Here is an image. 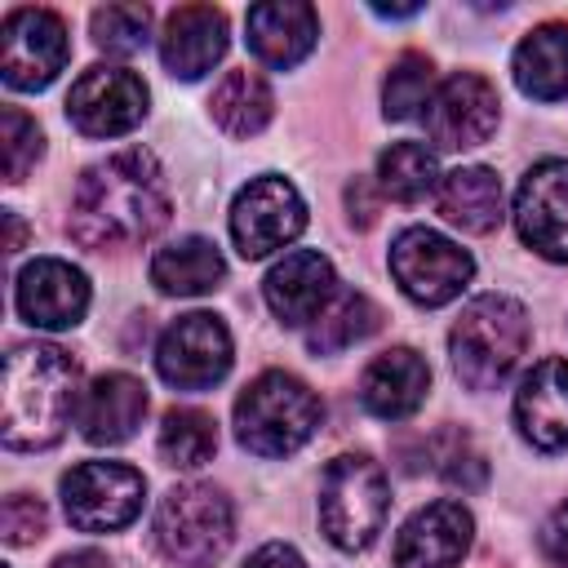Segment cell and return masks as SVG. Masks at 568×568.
I'll return each instance as SVG.
<instances>
[{"label": "cell", "instance_id": "obj_9", "mask_svg": "<svg viewBox=\"0 0 568 568\" xmlns=\"http://www.w3.org/2000/svg\"><path fill=\"white\" fill-rule=\"evenodd\" d=\"M142 497L146 479L124 462H80L62 475V510L80 532H115L133 524Z\"/></svg>", "mask_w": 568, "mask_h": 568}, {"label": "cell", "instance_id": "obj_5", "mask_svg": "<svg viewBox=\"0 0 568 568\" xmlns=\"http://www.w3.org/2000/svg\"><path fill=\"white\" fill-rule=\"evenodd\" d=\"M155 550L178 568H209L235 537V506L217 484H178L160 497L151 519Z\"/></svg>", "mask_w": 568, "mask_h": 568}, {"label": "cell", "instance_id": "obj_20", "mask_svg": "<svg viewBox=\"0 0 568 568\" xmlns=\"http://www.w3.org/2000/svg\"><path fill=\"white\" fill-rule=\"evenodd\" d=\"M430 390V368L413 346H390L368 359L359 377V404L382 422H404L422 408Z\"/></svg>", "mask_w": 568, "mask_h": 568}, {"label": "cell", "instance_id": "obj_24", "mask_svg": "<svg viewBox=\"0 0 568 568\" xmlns=\"http://www.w3.org/2000/svg\"><path fill=\"white\" fill-rule=\"evenodd\" d=\"M222 280H226V262H222L217 244L204 235H182V240L155 248V257H151V284L169 297L213 293Z\"/></svg>", "mask_w": 568, "mask_h": 568}, {"label": "cell", "instance_id": "obj_21", "mask_svg": "<svg viewBox=\"0 0 568 568\" xmlns=\"http://www.w3.org/2000/svg\"><path fill=\"white\" fill-rule=\"evenodd\" d=\"M248 49L266 67H297L320 40V13L306 0H266L253 4L248 18Z\"/></svg>", "mask_w": 568, "mask_h": 568}, {"label": "cell", "instance_id": "obj_27", "mask_svg": "<svg viewBox=\"0 0 568 568\" xmlns=\"http://www.w3.org/2000/svg\"><path fill=\"white\" fill-rule=\"evenodd\" d=\"M377 186H382V195H390L399 204H417L430 191H439L435 146H426V142H390L377 155Z\"/></svg>", "mask_w": 568, "mask_h": 568}, {"label": "cell", "instance_id": "obj_33", "mask_svg": "<svg viewBox=\"0 0 568 568\" xmlns=\"http://www.w3.org/2000/svg\"><path fill=\"white\" fill-rule=\"evenodd\" d=\"M49 528V515H44V501L40 497H27V493H13L4 506H0V532L9 546H31L40 541Z\"/></svg>", "mask_w": 568, "mask_h": 568}, {"label": "cell", "instance_id": "obj_38", "mask_svg": "<svg viewBox=\"0 0 568 568\" xmlns=\"http://www.w3.org/2000/svg\"><path fill=\"white\" fill-rule=\"evenodd\" d=\"M53 568H106V555L102 550H71V555H58Z\"/></svg>", "mask_w": 568, "mask_h": 568}, {"label": "cell", "instance_id": "obj_18", "mask_svg": "<svg viewBox=\"0 0 568 568\" xmlns=\"http://www.w3.org/2000/svg\"><path fill=\"white\" fill-rule=\"evenodd\" d=\"M231 44L226 13L213 4H182L164 18L160 31V62L173 80H200L209 75Z\"/></svg>", "mask_w": 568, "mask_h": 568}, {"label": "cell", "instance_id": "obj_29", "mask_svg": "<svg viewBox=\"0 0 568 568\" xmlns=\"http://www.w3.org/2000/svg\"><path fill=\"white\" fill-rule=\"evenodd\" d=\"M164 466L173 470H195L217 453V422L204 408H169L160 422V439H155Z\"/></svg>", "mask_w": 568, "mask_h": 568}, {"label": "cell", "instance_id": "obj_25", "mask_svg": "<svg viewBox=\"0 0 568 568\" xmlns=\"http://www.w3.org/2000/svg\"><path fill=\"white\" fill-rule=\"evenodd\" d=\"M515 84L519 93L537 98V102H555L568 93V22H541L532 27L515 58H510Z\"/></svg>", "mask_w": 568, "mask_h": 568}, {"label": "cell", "instance_id": "obj_26", "mask_svg": "<svg viewBox=\"0 0 568 568\" xmlns=\"http://www.w3.org/2000/svg\"><path fill=\"white\" fill-rule=\"evenodd\" d=\"M209 115L217 120L222 133H231V138H253V133H262V129L271 124V115H275V93H271V84H266L257 71L240 67V71H226V75L217 80V89H213V98H209Z\"/></svg>", "mask_w": 568, "mask_h": 568}, {"label": "cell", "instance_id": "obj_1", "mask_svg": "<svg viewBox=\"0 0 568 568\" xmlns=\"http://www.w3.org/2000/svg\"><path fill=\"white\" fill-rule=\"evenodd\" d=\"M169 222V182L151 151L124 146L89 164L71 191L67 231L93 253L138 248Z\"/></svg>", "mask_w": 568, "mask_h": 568}, {"label": "cell", "instance_id": "obj_40", "mask_svg": "<svg viewBox=\"0 0 568 568\" xmlns=\"http://www.w3.org/2000/svg\"><path fill=\"white\" fill-rule=\"evenodd\" d=\"M4 222H9V253H18L22 248V222H18L13 209H4Z\"/></svg>", "mask_w": 568, "mask_h": 568}, {"label": "cell", "instance_id": "obj_7", "mask_svg": "<svg viewBox=\"0 0 568 568\" xmlns=\"http://www.w3.org/2000/svg\"><path fill=\"white\" fill-rule=\"evenodd\" d=\"M71 58V36L62 13L40 9V4H22L9 9L0 22V75L9 89L36 93L49 89L58 80V71Z\"/></svg>", "mask_w": 568, "mask_h": 568}, {"label": "cell", "instance_id": "obj_8", "mask_svg": "<svg viewBox=\"0 0 568 568\" xmlns=\"http://www.w3.org/2000/svg\"><path fill=\"white\" fill-rule=\"evenodd\" d=\"M390 275L417 306H448L475 275V257L430 226H408L390 244Z\"/></svg>", "mask_w": 568, "mask_h": 568}, {"label": "cell", "instance_id": "obj_30", "mask_svg": "<svg viewBox=\"0 0 568 568\" xmlns=\"http://www.w3.org/2000/svg\"><path fill=\"white\" fill-rule=\"evenodd\" d=\"M435 62L417 49L399 53L386 71V84H382V111L386 120H413L426 111V102L435 98Z\"/></svg>", "mask_w": 568, "mask_h": 568}, {"label": "cell", "instance_id": "obj_31", "mask_svg": "<svg viewBox=\"0 0 568 568\" xmlns=\"http://www.w3.org/2000/svg\"><path fill=\"white\" fill-rule=\"evenodd\" d=\"M89 27H93V44L102 53L133 58L151 40V9L146 4H102V9H93Z\"/></svg>", "mask_w": 568, "mask_h": 568}, {"label": "cell", "instance_id": "obj_3", "mask_svg": "<svg viewBox=\"0 0 568 568\" xmlns=\"http://www.w3.org/2000/svg\"><path fill=\"white\" fill-rule=\"evenodd\" d=\"M528 351V311L506 293L470 297L448 333L453 373L470 390H497Z\"/></svg>", "mask_w": 568, "mask_h": 568}, {"label": "cell", "instance_id": "obj_16", "mask_svg": "<svg viewBox=\"0 0 568 568\" xmlns=\"http://www.w3.org/2000/svg\"><path fill=\"white\" fill-rule=\"evenodd\" d=\"M262 293H266V306L280 324H288V328L306 324L311 328L324 315V306L337 297V275L320 248H293L266 271Z\"/></svg>", "mask_w": 568, "mask_h": 568}, {"label": "cell", "instance_id": "obj_12", "mask_svg": "<svg viewBox=\"0 0 568 568\" xmlns=\"http://www.w3.org/2000/svg\"><path fill=\"white\" fill-rule=\"evenodd\" d=\"M422 120H426V138L439 151H470L497 133L501 98L493 80H484L479 71H453L426 102Z\"/></svg>", "mask_w": 568, "mask_h": 568}, {"label": "cell", "instance_id": "obj_28", "mask_svg": "<svg viewBox=\"0 0 568 568\" xmlns=\"http://www.w3.org/2000/svg\"><path fill=\"white\" fill-rule=\"evenodd\" d=\"M377 324H382V311H377L373 297H364V293H337L324 306V315L306 328V346L315 355H337V351L364 342Z\"/></svg>", "mask_w": 568, "mask_h": 568}, {"label": "cell", "instance_id": "obj_23", "mask_svg": "<svg viewBox=\"0 0 568 568\" xmlns=\"http://www.w3.org/2000/svg\"><path fill=\"white\" fill-rule=\"evenodd\" d=\"M435 204H439L444 222L466 231V235H493L501 226V217H506L501 182L484 164H462V169L444 173L439 191H435Z\"/></svg>", "mask_w": 568, "mask_h": 568}, {"label": "cell", "instance_id": "obj_15", "mask_svg": "<svg viewBox=\"0 0 568 568\" xmlns=\"http://www.w3.org/2000/svg\"><path fill=\"white\" fill-rule=\"evenodd\" d=\"M13 302L31 328H49V333L75 328L89 311V280L80 266L62 257H36L18 271Z\"/></svg>", "mask_w": 568, "mask_h": 568}, {"label": "cell", "instance_id": "obj_14", "mask_svg": "<svg viewBox=\"0 0 568 568\" xmlns=\"http://www.w3.org/2000/svg\"><path fill=\"white\" fill-rule=\"evenodd\" d=\"M515 231L537 257L568 262V160H541L519 178Z\"/></svg>", "mask_w": 568, "mask_h": 568}, {"label": "cell", "instance_id": "obj_39", "mask_svg": "<svg viewBox=\"0 0 568 568\" xmlns=\"http://www.w3.org/2000/svg\"><path fill=\"white\" fill-rule=\"evenodd\" d=\"M373 13L377 18H413V13H422V4H373Z\"/></svg>", "mask_w": 568, "mask_h": 568}, {"label": "cell", "instance_id": "obj_35", "mask_svg": "<svg viewBox=\"0 0 568 568\" xmlns=\"http://www.w3.org/2000/svg\"><path fill=\"white\" fill-rule=\"evenodd\" d=\"M541 559L546 568H568V501H559L541 524Z\"/></svg>", "mask_w": 568, "mask_h": 568}, {"label": "cell", "instance_id": "obj_34", "mask_svg": "<svg viewBox=\"0 0 568 568\" xmlns=\"http://www.w3.org/2000/svg\"><path fill=\"white\" fill-rule=\"evenodd\" d=\"M444 439H448V448L435 457V462H439L435 470H439L448 484H462V488H479V484H484V475H488L484 457L470 448V439H466L462 430H448Z\"/></svg>", "mask_w": 568, "mask_h": 568}, {"label": "cell", "instance_id": "obj_6", "mask_svg": "<svg viewBox=\"0 0 568 568\" xmlns=\"http://www.w3.org/2000/svg\"><path fill=\"white\" fill-rule=\"evenodd\" d=\"M390 484L386 470L364 453H342L320 479V528L337 550H368L386 524Z\"/></svg>", "mask_w": 568, "mask_h": 568}, {"label": "cell", "instance_id": "obj_17", "mask_svg": "<svg viewBox=\"0 0 568 568\" xmlns=\"http://www.w3.org/2000/svg\"><path fill=\"white\" fill-rule=\"evenodd\" d=\"M475 541V519L462 501L444 497L413 510L395 537V568H457Z\"/></svg>", "mask_w": 568, "mask_h": 568}, {"label": "cell", "instance_id": "obj_4", "mask_svg": "<svg viewBox=\"0 0 568 568\" xmlns=\"http://www.w3.org/2000/svg\"><path fill=\"white\" fill-rule=\"evenodd\" d=\"M324 422L320 395L284 368L257 373L235 399V439L257 457H288L297 453Z\"/></svg>", "mask_w": 568, "mask_h": 568}, {"label": "cell", "instance_id": "obj_22", "mask_svg": "<svg viewBox=\"0 0 568 568\" xmlns=\"http://www.w3.org/2000/svg\"><path fill=\"white\" fill-rule=\"evenodd\" d=\"M146 417V386L133 373H102L80 399V435L89 444H124Z\"/></svg>", "mask_w": 568, "mask_h": 568}, {"label": "cell", "instance_id": "obj_11", "mask_svg": "<svg viewBox=\"0 0 568 568\" xmlns=\"http://www.w3.org/2000/svg\"><path fill=\"white\" fill-rule=\"evenodd\" d=\"M155 368L178 390H209L231 368V333L213 311L178 315L155 342Z\"/></svg>", "mask_w": 568, "mask_h": 568}, {"label": "cell", "instance_id": "obj_32", "mask_svg": "<svg viewBox=\"0 0 568 568\" xmlns=\"http://www.w3.org/2000/svg\"><path fill=\"white\" fill-rule=\"evenodd\" d=\"M0 151H4V182H22L36 160L44 155V133L40 124L18 111V106H4L0 111Z\"/></svg>", "mask_w": 568, "mask_h": 568}, {"label": "cell", "instance_id": "obj_10", "mask_svg": "<svg viewBox=\"0 0 568 568\" xmlns=\"http://www.w3.org/2000/svg\"><path fill=\"white\" fill-rule=\"evenodd\" d=\"M302 231H306V204L288 178L262 173L248 186H240V195L231 204V240H235L240 257H248V262L271 257V253L288 248Z\"/></svg>", "mask_w": 568, "mask_h": 568}, {"label": "cell", "instance_id": "obj_37", "mask_svg": "<svg viewBox=\"0 0 568 568\" xmlns=\"http://www.w3.org/2000/svg\"><path fill=\"white\" fill-rule=\"evenodd\" d=\"M346 209H351V222H355V226H373V222H377V200L368 195V182H364V178H355V182L346 186Z\"/></svg>", "mask_w": 568, "mask_h": 568}, {"label": "cell", "instance_id": "obj_19", "mask_svg": "<svg viewBox=\"0 0 568 568\" xmlns=\"http://www.w3.org/2000/svg\"><path fill=\"white\" fill-rule=\"evenodd\" d=\"M515 426L541 453L568 448V359H541L519 377Z\"/></svg>", "mask_w": 568, "mask_h": 568}, {"label": "cell", "instance_id": "obj_2", "mask_svg": "<svg viewBox=\"0 0 568 568\" xmlns=\"http://www.w3.org/2000/svg\"><path fill=\"white\" fill-rule=\"evenodd\" d=\"M80 364L53 342H22L4 355L0 439L18 453L53 448L80 417Z\"/></svg>", "mask_w": 568, "mask_h": 568}, {"label": "cell", "instance_id": "obj_13", "mask_svg": "<svg viewBox=\"0 0 568 568\" xmlns=\"http://www.w3.org/2000/svg\"><path fill=\"white\" fill-rule=\"evenodd\" d=\"M146 84L129 67H89L67 93V120L84 138H120L146 115Z\"/></svg>", "mask_w": 568, "mask_h": 568}, {"label": "cell", "instance_id": "obj_36", "mask_svg": "<svg viewBox=\"0 0 568 568\" xmlns=\"http://www.w3.org/2000/svg\"><path fill=\"white\" fill-rule=\"evenodd\" d=\"M244 568H306V564H302V555H297L293 546L266 541V546H257V550L244 559Z\"/></svg>", "mask_w": 568, "mask_h": 568}]
</instances>
